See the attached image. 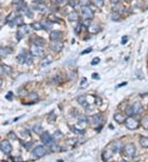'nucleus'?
Returning <instances> with one entry per match:
<instances>
[{
  "label": "nucleus",
  "instance_id": "nucleus-1",
  "mask_svg": "<svg viewBox=\"0 0 148 162\" xmlns=\"http://www.w3.org/2000/svg\"><path fill=\"white\" fill-rule=\"evenodd\" d=\"M124 125L127 129H129L130 130H135L139 127L140 124L138 122V120L134 119L132 116H130V117H127L125 119Z\"/></svg>",
  "mask_w": 148,
  "mask_h": 162
},
{
  "label": "nucleus",
  "instance_id": "nucleus-2",
  "mask_svg": "<svg viewBox=\"0 0 148 162\" xmlns=\"http://www.w3.org/2000/svg\"><path fill=\"white\" fill-rule=\"evenodd\" d=\"M31 30V25H24V24L22 25H20L19 28H18V30H17V39L18 40H21L25 35L30 33Z\"/></svg>",
  "mask_w": 148,
  "mask_h": 162
},
{
  "label": "nucleus",
  "instance_id": "nucleus-3",
  "mask_svg": "<svg viewBox=\"0 0 148 162\" xmlns=\"http://www.w3.org/2000/svg\"><path fill=\"white\" fill-rule=\"evenodd\" d=\"M87 120H89V122L93 124V125H101L102 123H105V120H104V116H102L101 114H96V115H94V116H90Z\"/></svg>",
  "mask_w": 148,
  "mask_h": 162
},
{
  "label": "nucleus",
  "instance_id": "nucleus-4",
  "mask_svg": "<svg viewBox=\"0 0 148 162\" xmlns=\"http://www.w3.org/2000/svg\"><path fill=\"white\" fill-rule=\"evenodd\" d=\"M124 154L127 157H133L136 154V147L132 143H129L124 147Z\"/></svg>",
  "mask_w": 148,
  "mask_h": 162
},
{
  "label": "nucleus",
  "instance_id": "nucleus-5",
  "mask_svg": "<svg viewBox=\"0 0 148 162\" xmlns=\"http://www.w3.org/2000/svg\"><path fill=\"white\" fill-rule=\"evenodd\" d=\"M12 146L8 140H3L0 143V150L5 154H10L12 152Z\"/></svg>",
  "mask_w": 148,
  "mask_h": 162
},
{
  "label": "nucleus",
  "instance_id": "nucleus-6",
  "mask_svg": "<svg viewBox=\"0 0 148 162\" xmlns=\"http://www.w3.org/2000/svg\"><path fill=\"white\" fill-rule=\"evenodd\" d=\"M63 44L60 41H53L50 44V48L55 52H60L63 49Z\"/></svg>",
  "mask_w": 148,
  "mask_h": 162
},
{
  "label": "nucleus",
  "instance_id": "nucleus-7",
  "mask_svg": "<svg viewBox=\"0 0 148 162\" xmlns=\"http://www.w3.org/2000/svg\"><path fill=\"white\" fill-rule=\"evenodd\" d=\"M31 56H35V57H40L44 55V50L40 48V47L37 46V45H32L31 47Z\"/></svg>",
  "mask_w": 148,
  "mask_h": 162
},
{
  "label": "nucleus",
  "instance_id": "nucleus-8",
  "mask_svg": "<svg viewBox=\"0 0 148 162\" xmlns=\"http://www.w3.org/2000/svg\"><path fill=\"white\" fill-rule=\"evenodd\" d=\"M46 153V151L45 149V147L43 146H37L34 150L32 151V155L34 156L35 157L40 158V157H42L43 156H45Z\"/></svg>",
  "mask_w": 148,
  "mask_h": 162
},
{
  "label": "nucleus",
  "instance_id": "nucleus-9",
  "mask_svg": "<svg viewBox=\"0 0 148 162\" xmlns=\"http://www.w3.org/2000/svg\"><path fill=\"white\" fill-rule=\"evenodd\" d=\"M40 139L45 145H51L53 143V138L48 132H43L40 135Z\"/></svg>",
  "mask_w": 148,
  "mask_h": 162
},
{
  "label": "nucleus",
  "instance_id": "nucleus-10",
  "mask_svg": "<svg viewBox=\"0 0 148 162\" xmlns=\"http://www.w3.org/2000/svg\"><path fill=\"white\" fill-rule=\"evenodd\" d=\"M82 17L85 20L86 19H91L94 17V12L93 11L89 8L88 6H84L82 9Z\"/></svg>",
  "mask_w": 148,
  "mask_h": 162
},
{
  "label": "nucleus",
  "instance_id": "nucleus-11",
  "mask_svg": "<svg viewBox=\"0 0 148 162\" xmlns=\"http://www.w3.org/2000/svg\"><path fill=\"white\" fill-rule=\"evenodd\" d=\"M63 38V33L58 30H53L50 32V39L52 41H60Z\"/></svg>",
  "mask_w": 148,
  "mask_h": 162
},
{
  "label": "nucleus",
  "instance_id": "nucleus-12",
  "mask_svg": "<svg viewBox=\"0 0 148 162\" xmlns=\"http://www.w3.org/2000/svg\"><path fill=\"white\" fill-rule=\"evenodd\" d=\"M132 106L134 114L139 115L143 111V106H142V103H141L140 102H135Z\"/></svg>",
  "mask_w": 148,
  "mask_h": 162
},
{
  "label": "nucleus",
  "instance_id": "nucleus-13",
  "mask_svg": "<svg viewBox=\"0 0 148 162\" xmlns=\"http://www.w3.org/2000/svg\"><path fill=\"white\" fill-rule=\"evenodd\" d=\"M122 148H123L122 143H121L119 141H115V142H114L112 144L111 150L113 151L114 153H118L122 150Z\"/></svg>",
  "mask_w": 148,
  "mask_h": 162
},
{
  "label": "nucleus",
  "instance_id": "nucleus-14",
  "mask_svg": "<svg viewBox=\"0 0 148 162\" xmlns=\"http://www.w3.org/2000/svg\"><path fill=\"white\" fill-rule=\"evenodd\" d=\"M77 102L82 106V107H84L85 109L86 110V108L89 106V104H88V102H87L86 100V96H80L77 98Z\"/></svg>",
  "mask_w": 148,
  "mask_h": 162
},
{
  "label": "nucleus",
  "instance_id": "nucleus-15",
  "mask_svg": "<svg viewBox=\"0 0 148 162\" xmlns=\"http://www.w3.org/2000/svg\"><path fill=\"white\" fill-rule=\"evenodd\" d=\"M114 120H115L117 123H119V124H124L126 118L123 116L122 114L115 113V114L114 115Z\"/></svg>",
  "mask_w": 148,
  "mask_h": 162
},
{
  "label": "nucleus",
  "instance_id": "nucleus-16",
  "mask_svg": "<svg viewBox=\"0 0 148 162\" xmlns=\"http://www.w3.org/2000/svg\"><path fill=\"white\" fill-rule=\"evenodd\" d=\"M41 25L43 27V29H45V30H50L52 27H53V24L51 21H50L49 20H42L41 21Z\"/></svg>",
  "mask_w": 148,
  "mask_h": 162
},
{
  "label": "nucleus",
  "instance_id": "nucleus-17",
  "mask_svg": "<svg viewBox=\"0 0 148 162\" xmlns=\"http://www.w3.org/2000/svg\"><path fill=\"white\" fill-rule=\"evenodd\" d=\"M12 52V50L9 48H0V57H7Z\"/></svg>",
  "mask_w": 148,
  "mask_h": 162
},
{
  "label": "nucleus",
  "instance_id": "nucleus-18",
  "mask_svg": "<svg viewBox=\"0 0 148 162\" xmlns=\"http://www.w3.org/2000/svg\"><path fill=\"white\" fill-rule=\"evenodd\" d=\"M113 155H114V152L112 150H109V149H107L105 150L104 152H103V159L105 160H109L112 158L113 156Z\"/></svg>",
  "mask_w": 148,
  "mask_h": 162
},
{
  "label": "nucleus",
  "instance_id": "nucleus-19",
  "mask_svg": "<svg viewBox=\"0 0 148 162\" xmlns=\"http://www.w3.org/2000/svg\"><path fill=\"white\" fill-rule=\"evenodd\" d=\"M53 62V58L50 55H48V56H46L43 61H42V62H41V66L42 67H45L47 66H49L50 64H51V62Z\"/></svg>",
  "mask_w": 148,
  "mask_h": 162
},
{
  "label": "nucleus",
  "instance_id": "nucleus-20",
  "mask_svg": "<svg viewBox=\"0 0 148 162\" xmlns=\"http://www.w3.org/2000/svg\"><path fill=\"white\" fill-rule=\"evenodd\" d=\"M88 30L91 34H97L100 30V27L96 24H91L88 27Z\"/></svg>",
  "mask_w": 148,
  "mask_h": 162
},
{
  "label": "nucleus",
  "instance_id": "nucleus-21",
  "mask_svg": "<svg viewBox=\"0 0 148 162\" xmlns=\"http://www.w3.org/2000/svg\"><path fill=\"white\" fill-rule=\"evenodd\" d=\"M35 8L36 11L40 12H41V13H45L47 12V8H46V6L42 4V3H38L37 5L35 6Z\"/></svg>",
  "mask_w": 148,
  "mask_h": 162
},
{
  "label": "nucleus",
  "instance_id": "nucleus-22",
  "mask_svg": "<svg viewBox=\"0 0 148 162\" xmlns=\"http://www.w3.org/2000/svg\"><path fill=\"white\" fill-rule=\"evenodd\" d=\"M78 17H78V13L76 11L72 12L69 14V16H68V19H69V21H77Z\"/></svg>",
  "mask_w": 148,
  "mask_h": 162
},
{
  "label": "nucleus",
  "instance_id": "nucleus-23",
  "mask_svg": "<svg viewBox=\"0 0 148 162\" xmlns=\"http://www.w3.org/2000/svg\"><path fill=\"white\" fill-rule=\"evenodd\" d=\"M12 23L13 25H19V26L23 25V18H22V17L17 16V17L12 21Z\"/></svg>",
  "mask_w": 148,
  "mask_h": 162
},
{
  "label": "nucleus",
  "instance_id": "nucleus-24",
  "mask_svg": "<svg viewBox=\"0 0 148 162\" xmlns=\"http://www.w3.org/2000/svg\"><path fill=\"white\" fill-rule=\"evenodd\" d=\"M31 27L33 29V30H43V27L41 25V24H40V22H33L31 25Z\"/></svg>",
  "mask_w": 148,
  "mask_h": 162
},
{
  "label": "nucleus",
  "instance_id": "nucleus-25",
  "mask_svg": "<svg viewBox=\"0 0 148 162\" xmlns=\"http://www.w3.org/2000/svg\"><path fill=\"white\" fill-rule=\"evenodd\" d=\"M125 114L127 117H130V116H132L134 115V112H133V109H132V106H127L126 108H125Z\"/></svg>",
  "mask_w": 148,
  "mask_h": 162
},
{
  "label": "nucleus",
  "instance_id": "nucleus-26",
  "mask_svg": "<svg viewBox=\"0 0 148 162\" xmlns=\"http://www.w3.org/2000/svg\"><path fill=\"white\" fill-rule=\"evenodd\" d=\"M140 144L142 147L148 148V137H142L140 138Z\"/></svg>",
  "mask_w": 148,
  "mask_h": 162
},
{
  "label": "nucleus",
  "instance_id": "nucleus-27",
  "mask_svg": "<svg viewBox=\"0 0 148 162\" xmlns=\"http://www.w3.org/2000/svg\"><path fill=\"white\" fill-rule=\"evenodd\" d=\"M48 20L50 21H51L52 23H58V21H61V20H60L58 17H57L56 16H55V15H50L49 17H48Z\"/></svg>",
  "mask_w": 148,
  "mask_h": 162
},
{
  "label": "nucleus",
  "instance_id": "nucleus-28",
  "mask_svg": "<svg viewBox=\"0 0 148 162\" xmlns=\"http://www.w3.org/2000/svg\"><path fill=\"white\" fill-rule=\"evenodd\" d=\"M142 125L145 129H148V115L142 119Z\"/></svg>",
  "mask_w": 148,
  "mask_h": 162
},
{
  "label": "nucleus",
  "instance_id": "nucleus-29",
  "mask_svg": "<svg viewBox=\"0 0 148 162\" xmlns=\"http://www.w3.org/2000/svg\"><path fill=\"white\" fill-rule=\"evenodd\" d=\"M34 43H35V45H37V46L40 47V46H43V45H44V44H45V40H44V39H42V38L37 37V38L35 39Z\"/></svg>",
  "mask_w": 148,
  "mask_h": 162
},
{
  "label": "nucleus",
  "instance_id": "nucleus-30",
  "mask_svg": "<svg viewBox=\"0 0 148 162\" xmlns=\"http://www.w3.org/2000/svg\"><path fill=\"white\" fill-rule=\"evenodd\" d=\"M3 73L6 74V75H9V74L12 72V67H10L8 65H3Z\"/></svg>",
  "mask_w": 148,
  "mask_h": 162
},
{
  "label": "nucleus",
  "instance_id": "nucleus-31",
  "mask_svg": "<svg viewBox=\"0 0 148 162\" xmlns=\"http://www.w3.org/2000/svg\"><path fill=\"white\" fill-rule=\"evenodd\" d=\"M25 58H26V55L21 53V54H19V55L17 56V62L19 64H23V63H25Z\"/></svg>",
  "mask_w": 148,
  "mask_h": 162
},
{
  "label": "nucleus",
  "instance_id": "nucleus-32",
  "mask_svg": "<svg viewBox=\"0 0 148 162\" xmlns=\"http://www.w3.org/2000/svg\"><path fill=\"white\" fill-rule=\"evenodd\" d=\"M91 2L98 8H102L105 4L104 0H91Z\"/></svg>",
  "mask_w": 148,
  "mask_h": 162
},
{
  "label": "nucleus",
  "instance_id": "nucleus-33",
  "mask_svg": "<svg viewBox=\"0 0 148 162\" xmlns=\"http://www.w3.org/2000/svg\"><path fill=\"white\" fill-rule=\"evenodd\" d=\"M33 131L37 134H40L43 133V128L40 125H35L33 127Z\"/></svg>",
  "mask_w": 148,
  "mask_h": 162
},
{
  "label": "nucleus",
  "instance_id": "nucleus-34",
  "mask_svg": "<svg viewBox=\"0 0 148 162\" xmlns=\"http://www.w3.org/2000/svg\"><path fill=\"white\" fill-rule=\"evenodd\" d=\"M120 18H121V16H120L119 13H118V12H114L112 13L111 19L113 20V21H119Z\"/></svg>",
  "mask_w": 148,
  "mask_h": 162
},
{
  "label": "nucleus",
  "instance_id": "nucleus-35",
  "mask_svg": "<svg viewBox=\"0 0 148 162\" xmlns=\"http://www.w3.org/2000/svg\"><path fill=\"white\" fill-rule=\"evenodd\" d=\"M32 62H33V59H32V57L30 54H27V55H26V58H25V63L26 65H31L32 64Z\"/></svg>",
  "mask_w": 148,
  "mask_h": 162
},
{
  "label": "nucleus",
  "instance_id": "nucleus-36",
  "mask_svg": "<svg viewBox=\"0 0 148 162\" xmlns=\"http://www.w3.org/2000/svg\"><path fill=\"white\" fill-rule=\"evenodd\" d=\"M124 11V7L122 6V5H120V4H118L117 3V5H116V7H114V12H118V13H120L121 12H123Z\"/></svg>",
  "mask_w": 148,
  "mask_h": 162
},
{
  "label": "nucleus",
  "instance_id": "nucleus-37",
  "mask_svg": "<svg viewBox=\"0 0 148 162\" xmlns=\"http://www.w3.org/2000/svg\"><path fill=\"white\" fill-rule=\"evenodd\" d=\"M17 17V16L16 15L15 12H12L11 14H10L8 17H7V21H8V22H12Z\"/></svg>",
  "mask_w": 148,
  "mask_h": 162
},
{
  "label": "nucleus",
  "instance_id": "nucleus-38",
  "mask_svg": "<svg viewBox=\"0 0 148 162\" xmlns=\"http://www.w3.org/2000/svg\"><path fill=\"white\" fill-rule=\"evenodd\" d=\"M71 129H72V132H74L75 133H78V134H84V133H85V130H83V129L81 130V129H76V128L74 127V126H72Z\"/></svg>",
  "mask_w": 148,
  "mask_h": 162
},
{
  "label": "nucleus",
  "instance_id": "nucleus-39",
  "mask_svg": "<svg viewBox=\"0 0 148 162\" xmlns=\"http://www.w3.org/2000/svg\"><path fill=\"white\" fill-rule=\"evenodd\" d=\"M28 97H29V98L31 100H36L38 98V94L36 93H35V92H33V93H31L29 94Z\"/></svg>",
  "mask_w": 148,
  "mask_h": 162
},
{
  "label": "nucleus",
  "instance_id": "nucleus-40",
  "mask_svg": "<svg viewBox=\"0 0 148 162\" xmlns=\"http://www.w3.org/2000/svg\"><path fill=\"white\" fill-rule=\"evenodd\" d=\"M82 24H81V23H78V24H77V25L76 26L75 33H76V34H77V35H78V34L81 32V30H82Z\"/></svg>",
  "mask_w": 148,
  "mask_h": 162
},
{
  "label": "nucleus",
  "instance_id": "nucleus-41",
  "mask_svg": "<svg viewBox=\"0 0 148 162\" xmlns=\"http://www.w3.org/2000/svg\"><path fill=\"white\" fill-rule=\"evenodd\" d=\"M78 120H79L80 123H86L87 122V118L84 116H80L78 117Z\"/></svg>",
  "mask_w": 148,
  "mask_h": 162
},
{
  "label": "nucleus",
  "instance_id": "nucleus-42",
  "mask_svg": "<svg viewBox=\"0 0 148 162\" xmlns=\"http://www.w3.org/2000/svg\"><path fill=\"white\" fill-rule=\"evenodd\" d=\"M91 25V19H86V20H85V21L83 22V25H84L85 27H87V28H88V27H89Z\"/></svg>",
  "mask_w": 148,
  "mask_h": 162
},
{
  "label": "nucleus",
  "instance_id": "nucleus-43",
  "mask_svg": "<svg viewBox=\"0 0 148 162\" xmlns=\"http://www.w3.org/2000/svg\"><path fill=\"white\" fill-rule=\"evenodd\" d=\"M100 62V59L99 57H95L93 60H92V62H91V65L93 66H95V65H97L99 64V62Z\"/></svg>",
  "mask_w": 148,
  "mask_h": 162
},
{
  "label": "nucleus",
  "instance_id": "nucleus-44",
  "mask_svg": "<svg viewBox=\"0 0 148 162\" xmlns=\"http://www.w3.org/2000/svg\"><path fill=\"white\" fill-rule=\"evenodd\" d=\"M79 3L84 7V6H87V4L89 3V1H88V0H80Z\"/></svg>",
  "mask_w": 148,
  "mask_h": 162
},
{
  "label": "nucleus",
  "instance_id": "nucleus-45",
  "mask_svg": "<svg viewBox=\"0 0 148 162\" xmlns=\"http://www.w3.org/2000/svg\"><path fill=\"white\" fill-rule=\"evenodd\" d=\"M26 14L27 15V17H28L29 18H32V17H33V13H32L30 10H28V9L26 10Z\"/></svg>",
  "mask_w": 148,
  "mask_h": 162
},
{
  "label": "nucleus",
  "instance_id": "nucleus-46",
  "mask_svg": "<svg viewBox=\"0 0 148 162\" xmlns=\"http://www.w3.org/2000/svg\"><path fill=\"white\" fill-rule=\"evenodd\" d=\"M12 97H13V95H12V93H11V92H9L8 94H7L6 95V99H8V100H9V101H11L12 99Z\"/></svg>",
  "mask_w": 148,
  "mask_h": 162
},
{
  "label": "nucleus",
  "instance_id": "nucleus-47",
  "mask_svg": "<svg viewBox=\"0 0 148 162\" xmlns=\"http://www.w3.org/2000/svg\"><path fill=\"white\" fill-rule=\"evenodd\" d=\"M91 51H92V48H86V50H84V51L82 52V55H84V54H87V53L91 52Z\"/></svg>",
  "mask_w": 148,
  "mask_h": 162
},
{
  "label": "nucleus",
  "instance_id": "nucleus-48",
  "mask_svg": "<svg viewBox=\"0 0 148 162\" xmlns=\"http://www.w3.org/2000/svg\"><path fill=\"white\" fill-rule=\"evenodd\" d=\"M8 137L9 138H12V139H16V135H15V133H13V132H10L9 133V134H8Z\"/></svg>",
  "mask_w": 148,
  "mask_h": 162
},
{
  "label": "nucleus",
  "instance_id": "nucleus-49",
  "mask_svg": "<svg viewBox=\"0 0 148 162\" xmlns=\"http://www.w3.org/2000/svg\"><path fill=\"white\" fill-rule=\"evenodd\" d=\"M61 136H62V133H60L59 131L55 132V133L53 134V137H55V138H59V137H61Z\"/></svg>",
  "mask_w": 148,
  "mask_h": 162
},
{
  "label": "nucleus",
  "instance_id": "nucleus-50",
  "mask_svg": "<svg viewBox=\"0 0 148 162\" xmlns=\"http://www.w3.org/2000/svg\"><path fill=\"white\" fill-rule=\"evenodd\" d=\"M51 150H52L53 152H56V151L58 150V147L57 146L53 145V146H51Z\"/></svg>",
  "mask_w": 148,
  "mask_h": 162
},
{
  "label": "nucleus",
  "instance_id": "nucleus-51",
  "mask_svg": "<svg viewBox=\"0 0 148 162\" xmlns=\"http://www.w3.org/2000/svg\"><path fill=\"white\" fill-rule=\"evenodd\" d=\"M92 78L93 79H100V77H99V75L97 73H94L93 75H92Z\"/></svg>",
  "mask_w": 148,
  "mask_h": 162
},
{
  "label": "nucleus",
  "instance_id": "nucleus-52",
  "mask_svg": "<svg viewBox=\"0 0 148 162\" xmlns=\"http://www.w3.org/2000/svg\"><path fill=\"white\" fill-rule=\"evenodd\" d=\"M119 0H110L111 3H114V4H117L119 3Z\"/></svg>",
  "mask_w": 148,
  "mask_h": 162
},
{
  "label": "nucleus",
  "instance_id": "nucleus-53",
  "mask_svg": "<svg viewBox=\"0 0 148 162\" xmlns=\"http://www.w3.org/2000/svg\"><path fill=\"white\" fill-rule=\"evenodd\" d=\"M127 38L125 36V39H124H124L122 40V44H125L127 43Z\"/></svg>",
  "mask_w": 148,
  "mask_h": 162
},
{
  "label": "nucleus",
  "instance_id": "nucleus-54",
  "mask_svg": "<svg viewBox=\"0 0 148 162\" xmlns=\"http://www.w3.org/2000/svg\"><path fill=\"white\" fill-rule=\"evenodd\" d=\"M3 74V67L2 66H0V75H2Z\"/></svg>",
  "mask_w": 148,
  "mask_h": 162
},
{
  "label": "nucleus",
  "instance_id": "nucleus-55",
  "mask_svg": "<svg viewBox=\"0 0 148 162\" xmlns=\"http://www.w3.org/2000/svg\"><path fill=\"white\" fill-rule=\"evenodd\" d=\"M126 84H127V83H124V84H119V85L118 87L119 88V87H121V86H123V85H126Z\"/></svg>",
  "mask_w": 148,
  "mask_h": 162
},
{
  "label": "nucleus",
  "instance_id": "nucleus-56",
  "mask_svg": "<svg viewBox=\"0 0 148 162\" xmlns=\"http://www.w3.org/2000/svg\"><path fill=\"white\" fill-rule=\"evenodd\" d=\"M2 84H3V80H2V79L0 78V86L2 85Z\"/></svg>",
  "mask_w": 148,
  "mask_h": 162
},
{
  "label": "nucleus",
  "instance_id": "nucleus-57",
  "mask_svg": "<svg viewBox=\"0 0 148 162\" xmlns=\"http://www.w3.org/2000/svg\"><path fill=\"white\" fill-rule=\"evenodd\" d=\"M120 162H127V160H121Z\"/></svg>",
  "mask_w": 148,
  "mask_h": 162
},
{
  "label": "nucleus",
  "instance_id": "nucleus-58",
  "mask_svg": "<svg viewBox=\"0 0 148 162\" xmlns=\"http://www.w3.org/2000/svg\"><path fill=\"white\" fill-rule=\"evenodd\" d=\"M146 8L148 9V3H147V4H146Z\"/></svg>",
  "mask_w": 148,
  "mask_h": 162
},
{
  "label": "nucleus",
  "instance_id": "nucleus-59",
  "mask_svg": "<svg viewBox=\"0 0 148 162\" xmlns=\"http://www.w3.org/2000/svg\"><path fill=\"white\" fill-rule=\"evenodd\" d=\"M0 30H1V26H0Z\"/></svg>",
  "mask_w": 148,
  "mask_h": 162
}]
</instances>
